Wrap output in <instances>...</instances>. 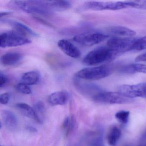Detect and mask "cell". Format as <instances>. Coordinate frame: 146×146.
I'll list each match as a JSON object with an SVG mask.
<instances>
[{
    "mask_svg": "<svg viewBox=\"0 0 146 146\" xmlns=\"http://www.w3.org/2000/svg\"><path fill=\"white\" fill-rule=\"evenodd\" d=\"M58 46L64 53L71 58H78L81 57V53L79 49L67 40H60L58 42Z\"/></svg>",
    "mask_w": 146,
    "mask_h": 146,
    "instance_id": "obj_9",
    "label": "cell"
},
{
    "mask_svg": "<svg viewBox=\"0 0 146 146\" xmlns=\"http://www.w3.org/2000/svg\"><path fill=\"white\" fill-rule=\"evenodd\" d=\"M121 135V131L117 126L111 127L107 136V141L108 144L111 146H115L117 143Z\"/></svg>",
    "mask_w": 146,
    "mask_h": 146,
    "instance_id": "obj_18",
    "label": "cell"
},
{
    "mask_svg": "<svg viewBox=\"0 0 146 146\" xmlns=\"http://www.w3.org/2000/svg\"><path fill=\"white\" fill-rule=\"evenodd\" d=\"M119 54L108 46L97 48L90 51L84 58L83 63L88 66H94L110 62Z\"/></svg>",
    "mask_w": 146,
    "mask_h": 146,
    "instance_id": "obj_1",
    "label": "cell"
},
{
    "mask_svg": "<svg viewBox=\"0 0 146 146\" xmlns=\"http://www.w3.org/2000/svg\"><path fill=\"white\" fill-rule=\"evenodd\" d=\"M1 117L5 126L10 130L17 129L18 119L15 114L9 110H3L1 112Z\"/></svg>",
    "mask_w": 146,
    "mask_h": 146,
    "instance_id": "obj_13",
    "label": "cell"
},
{
    "mask_svg": "<svg viewBox=\"0 0 146 146\" xmlns=\"http://www.w3.org/2000/svg\"><path fill=\"white\" fill-rule=\"evenodd\" d=\"M108 37L107 35L99 32H87L79 34L73 37V40L84 46H91L105 40Z\"/></svg>",
    "mask_w": 146,
    "mask_h": 146,
    "instance_id": "obj_7",
    "label": "cell"
},
{
    "mask_svg": "<svg viewBox=\"0 0 146 146\" xmlns=\"http://www.w3.org/2000/svg\"><path fill=\"white\" fill-rule=\"evenodd\" d=\"M23 55L18 52H8L3 54L1 58V64L7 66L16 65L22 61Z\"/></svg>",
    "mask_w": 146,
    "mask_h": 146,
    "instance_id": "obj_12",
    "label": "cell"
},
{
    "mask_svg": "<svg viewBox=\"0 0 146 146\" xmlns=\"http://www.w3.org/2000/svg\"><path fill=\"white\" fill-rule=\"evenodd\" d=\"M129 111H119L115 114V117L120 123L126 124L129 121Z\"/></svg>",
    "mask_w": 146,
    "mask_h": 146,
    "instance_id": "obj_21",
    "label": "cell"
},
{
    "mask_svg": "<svg viewBox=\"0 0 146 146\" xmlns=\"http://www.w3.org/2000/svg\"><path fill=\"white\" fill-rule=\"evenodd\" d=\"M3 22L10 25L15 30V31L22 34L26 36H29L36 37L39 36V35L34 31L30 28L22 23L15 20L10 19H4Z\"/></svg>",
    "mask_w": 146,
    "mask_h": 146,
    "instance_id": "obj_10",
    "label": "cell"
},
{
    "mask_svg": "<svg viewBox=\"0 0 146 146\" xmlns=\"http://www.w3.org/2000/svg\"><path fill=\"white\" fill-rule=\"evenodd\" d=\"M11 13H12L10 12H1L0 13L1 17L2 18V17H4V16L10 15V14H11Z\"/></svg>",
    "mask_w": 146,
    "mask_h": 146,
    "instance_id": "obj_31",
    "label": "cell"
},
{
    "mask_svg": "<svg viewBox=\"0 0 146 146\" xmlns=\"http://www.w3.org/2000/svg\"><path fill=\"white\" fill-rule=\"evenodd\" d=\"M8 81V79L6 75L2 72L0 73V88H1L5 87L7 82Z\"/></svg>",
    "mask_w": 146,
    "mask_h": 146,
    "instance_id": "obj_26",
    "label": "cell"
},
{
    "mask_svg": "<svg viewBox=\"0 0 146 146\" xmlns=\"http://www.w3.org/2000/svg\"><path fill=\"white\" fill-rule=\"evenodd\" d=\"M118 92L131 99L136 97L146 98V83L121 85L118 88Z\"/></svg>",
    "mask_w": 146,
    "mask_h": 146,
    "instance_id": "obj_8",
    "label": "cell"
},
{
    "mask_svg": "<svg viewBox=\"0 0 146 146\" xmlns=\"http://www.w3.org/2000/svg\"><path fill=\"white\" fill-rule=\"evenodd\" d=\"M16 107L24 116L35 120L38 123L41 124L42 123L40 118L38 116L34 108H32L28 104L25 103H17L16 105Z\"/></svg>",
    "mask_w": 146,
    "mask_h": 146,
    "instance_id": "obj_11",
    "label": "cell"
},
{
    "mask_svg": "<svg viewBox=\"0 0 146 146\" xmlns=\"http://www.w3.org/2000/svg\"><path fill=\"white\" fill-rule=\"evenodd\" d=\"M10 95L9 93H5L0 95V102L3 105L8 104L10 100Z\"/></svg>",
    "mask_w": 146,
    "mask_h": 146,
    "instance_id": "obj_25",
    "label": "cell"
},
{
    "mask_svg": "<svg viewBox=\"0 0 146 146\" xmlns=\"http://www.w3.org/2000/svg\"><path fill=\"white\" fill-rule=\"evenodd\" d=\"M31 42L26 36L15 31L4 32L0 35V46L3 48L23 46Z\"/></svg>",
    "mask_w": 146,
    "mask_h": 146,
    "instance_id": "obj_4",
    "label": "cell"
},
{
    "mask_svg": "<svg viewBox=\"0 0 146 146\" xmlns=\"http://www.w3.org/2000/svg\"><path fill=\"white\" fill-rule=\"evenodd\" d=\"M69 99L68 94L64 91H57L52 93L48 96V101L52 106L65 105Z\"/></svg>",
    "mask_w": 146,
    "mask_h": 146,
    "instance_id": "obj_14",
    "label": "cell"
},
{
    "mask_svg": "<svg viewBox=\"0 0 146 146\" xmlns=\"http://www.w3.org/2000/svg\"><path fill=\"white\" fill-rule=\"evenodd\" d=\"M69 146H74V145H70Z\"/></svg>",
    "mask_w": 146,
    "mask_h": 146,
    "instance_id": "obj_33",
    "label": "cell"
},
{
    "mask_svg": "<svg viewBox=\"0 0 146 146\" xmlns=\"http://www.w3.org/2000/svg\"><path fill=\"white\" fill-rule=\"evenodd\" d=\"M23 82L28 85L36 84L40 79V74L38 72L31 71L24 73L22 76Z\"/></svg>",
    "mask_w": 146,
    "mask_h": 146,
    "instance_id": "obj_17",
    "label": "cell"
},
{
    "mask_svg": "<svg viewBox=\"0 0 146 146\" xmlns=\"http://www.w3.org/2000/svg\"><path fill=\"white\" fill-rule=\"evenodd\" d=\"M113 70L112 66L107 65L84 68L77 72L75 73V76L84 80H100L111 75Z\"/></svg>",
    "mask_w": 146,
    "mask_h": 146,
    "instance_id": "obj_3",
    "label": "cell"
},
{
    "mask_svg": "<svg viewBox=\"0 0 146 146\" xmlns=\"http://www.w3.org/2000/svg\"><path fill=\"white\" fill-rule=\"evenodd\" d=\"M121 71L123 72L129 74L136 72L146 74V65L141 64H131L123 67Z\"/></svg>",
    "mask_w": 146,
    "mask_h": 146,
    "instance_id": "obj_19",
    "label": "cell"
},
{
    "mask_svg": "<svg viewBox=\"0 0 146 146\" xmlns=\"http://www.w3.org/2000/svg\"><path fill=\"white\" fill-rule=\"evenodd\" d=\"M34 17L36 19V20H38L39 22H40V23H42L44 24V25H48V26H51V27H52V25H51L50 23H47V22H46V21H44L43 19H42L38 17H35L34 16Z\"/></svg>",
    "mask_w": 146,
    "mask_h": 146,
    "instance_id": "obj_30",
    "label": "cell"
},
{
    "mask_svg": "<svg viewBox=\"0 0 146 146\" xmlns=\"http://www.w3.org/2000/svg\"><path fill=\"white\" fill-rule=\"evenodd\" d=\"M109 32L114 35L125 37H131L136 35L134 31L123 26H116L111 27Z\"/></svg>",
    "mask_w": 146,
    "mask_h": 146,
    "instance_id": "obj_16",
    "label": "cell"
},
{
    "mask_svg": "<svg viewBox=\"0 0 146 146\" xmlns=\"http://www.w3.org/2000/svg\"><path fill=\"white\" fill-rule=\"evenodd\" d=\"M137 38L133 37H113L108 40L107 46L119 54L132 51V48Z\"/></svg>",
    "mask_w": 146,
    "mask_h": 146,
    "instance_id": "obj_6",
    "label": "cell"
},
{
    "mask_svg": "<svg viewBox=\"0 0 146 146\" xmlns=\"http://www.w3.org/2000/svg\"><path fill=\"white\" fill-rule=\"evenodd\" d=\"M34 109L37 114L38 113L41 115H44L46 112V106L42 102L38 101L35 104Z\"/></svg>",
    "mask_w": 146,
    "mask_h": 146,
    "instance_id": "obj_24",
    "label": "cell"
},
{
    "mask_svg": "<svg viewBox=\"0 0 146 146\" xmlns=\"http://www.w3.org/2000/svg\"><path fill=\"white\" fill-rule=\"evenodd\" d=\"M9 6L27 13L44 15H50L52 13V11L46 7L43 1H13L9 2Z\"/></svg>",
    "mask_w": 146,
    "mask_h": 146,
    "instance_id": "obj_2",
    "label": "cell"
},
{
    "mask_svg": "<svg viewBox=\"0 0 146 146\" xmlns=\"http://www.w3.org/2000/svg\"><path fill=\"white\" fill-rule=\"evenodd\" d=\"M70 117H66L62 124V128L66 130L70 125Z\"/></svg>",
    "mask_w": 146,
    "mask_h": 146,
    "instance_id": "obj_27",
    "label": "cell"
},
{
    "mask_svg": "<svg viewBox=\"0 0 146 146\" xmlns=\"http://www.w3.org/2000/svg\"><path fill=\"white\" fill-rule=\"evenodd\" d=\"M46 6L49 10L53 11H66L70 9L71 4L66 1H44Z\"/></svg>",
    "mask_w": 146,
    "mask_h": 146,
    "instance_id": "obj_15",
    "label": "cell"
},
{
    "mask_svg": "<svg viewBox=\"0 0 146 146\" xmlns=\"http://www.w3.org/2000/svg\"><path fill=\"white\" fill-rule=\"evenodd\" d=\"M135 60L136 62H146V52L137 57Z\"/></svg>",
    "mask_w": 146,
    "mask_h": 146,
    "instance_id": "obj_28",
    "label": "cell"
},
{
    "mask_svg": "<svg viewBox=\"0 0 146 146\" xmlns=\"http://www.w3.org/2000/svg\"><path fill=\"white\" fill-rule=\"evenodd\" d=\"M77 125L76 120L74 115H72L70 117V123L69 127L65 131V137H69L75 130Z\"/></svg>",
    "mask_w": 146,
    "mask_h": 146,
    "instance_id": "obj_23",
    "label": "cell"
},
{
    "mask_svg": "<svg viewBox=\"0 0 146 146\" xmlns=\"http://www.w3.org/2000/svg\"><path fill=\"white\" fill-rule=\"evenodd\" d=\"M16 89L19 93L24 94H30L32 93L31 89L29 85L24 83H20L17 84Z\"/></svg>",
    "mask_w": 146,
    "mask_h": 146,
    "instance_id": "obj_22",
    "label": "cell"
},
{
    "mask_svg": "<svg viewBox=\"0 0 146 146\" xmlns=\"http://www.w3.org/2000/svg\"></svg>",
    "mask_w": 146,
    "mask_h": 146,
    "instance_id": "obj_34",
    "label": "cell"
},
{
    "mask_svg": "<svg viewBox=\"0 0 146 146\" xmlns=\"http://www.w3.org/2000/svg\"><path fill=\"white\" fill-rule=\"evenodd\" d=\"M146 146V144H142V145H139V146Z\"/></svg>",
    "mask_w": 146,
    "mask_h": 146,
    "instance_id": "obj_32",
    "label": "cell"
},
{
    "mask_svg": "<svg viewBox=\"0 0 146 146\" xmlns=\"http://www.w3.org/2000/svg\"><path fill=\"white\" fill-rule=\"evenodd\" d=\"M26 129L27 131H29V132H32V133H35L37 131V130L36 128L34 127V126H31V125H27L26 126Z\"/></svg>",
    "mask_w": 146,
    "mask_h": 146,
    "instance_id": "obj_29",
    "label": "cell"
},
{
    "mask_svg": "<svg viewBox=\"0 0 146 146\" xmlns=\"http://www.w3.org/2000/svg\"><path fill=\"white\" fill-rule=\"evenodd\" d=\"M146 49V36L137 39L135 42L132 51H142Z\"/></svg>",
    "mask_w": 146,
    "mask_h": 146,
    "instance_id": "obj_20",
    "label": "cell"
},
{
    "mask_svg": "<svg viewBox=\"0 0 146 146\" xmlns=\"http://www.w3.org/2000/svg\"><path fill=\"white\" fill-rule=\"evenodd\" d=\"M98 103L109 104H124L130 103L133 100L123 95L119 92L100 91L92 98Z\"/></svg>",
    "mask_w": 146,
    "mask_h": 146,
    "instance_id": "obj_5",
    "label": "cell"
}]
</instances>
